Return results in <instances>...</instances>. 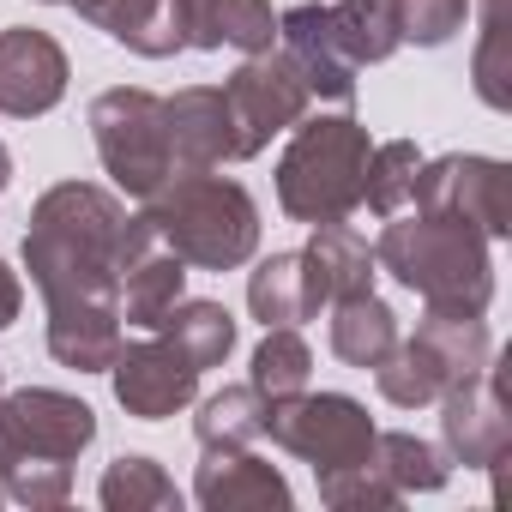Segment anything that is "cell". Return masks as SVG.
Here are the masks:
<instances>
[{"label": "cell", "instance_id": "cell-1", "mask_svg": "<svg viewBox=\"0 0 512 512\" xmlns=\"http://www.w3.org/2000/svg\"><path fill=\"white\" fill-rule=\"evenodd\" d=\"M145 247H157V229L145 223V211L127 217V205L109 187L61 181V187H49L31 205L25 266H31V284H37L49 314L115 308L121 272L139 260Z\"/></svg>", "mask_w": 512, "mask_h": 512}, {"label": "cell", "instance_id": "cell-2", "mask_svg": "<svg viewBox=\"0 0 512 512\" xmlns=\"http://www.w3.org/2000/svg\"><path fill=\"white\" fill-rule=\"evenodd\" d=\"M97 440V410L25 386L0 392V494L19 506H61L73 494V458Z\"/></svg>", "mask_w": 512, "mask_h": 512}, {"label": "cell", "instance_id": "cell-3", "mask_svg": "<svg viewBox=\"0 0 512 512\" xmlns=\"http://www.w3.org/2000/svg\"><path fill=\"white\" fill-rule=\"evenodd\" d=\"M374 266L392 272L404 290H416L440 314H488L494 302V253L488 235L452 217H398L374 241Z\"/></svg>", "mask_w": 512, "mask_h": 512}, {"label": "cell", "instance_id": "cell-4", "mask_svg": "<svg viewBox=\"0 0 512 512\" xmlns=\"http://www.w3.org/2000/svg\"><path fill=\"white\" fill-rule=\"evenodd\" d=\"M145 223L169 253H181L199 272H235L260 247V205L247 199L241 181L217 169H175L145 199Z\"/></svg>", "mask_w": 512, "mask_h": 512}, {"label": "cell", "instance_id": "cell-5", "mask_svg": "<svg viewBox=\"0 0 512 512\" xmlns=\"http://www.w3.org/2000/svg\"><path fill=\"white\" fill-rule=\"evenodd\" d=\"M368 127L356 115H302L278 157V205L296 223H344L362 211Z\"/></svg>", "mask_w": 512, "mask_h": 512}, {"label": "cell", "instance_id": "cell-6", "mask_svg": "<svg viewBox=\"0 0 512 512\" xmlns=\"http://www.w3.org/2000/svg\"><path fill=\"white\" fill-rule=\"evenodd\" d=\"M488 356H494V344H488L482 314H440V308H428L416 338H398L392 356L374 368V380H380L386 404L422 410V404H440L458 380L482 374Z\"/></svg>", "mask_w": 512, "mask_h": 512}, {"label": "cell", "instance_id": "cell-7", "mask_svg": "<svg viewBox=\"0 0 512 512\" xmlns=\"http://www.w3.org/2000/svg\"><path fill=\"white\" fill-rule=\"evenodd\" d=\"M91 139L103 157V175L127 193V199H151L169 175H175V151H169V121H163V97L139 91V85H115L91 103Z\"/></svg>", "mask_w": 512, "mask_h": 512}, {"label": "cell", "instance_id": "cell-8", "mask_svg": "<svg viewBox=\"0 0 512 512\" xmlns=\"http://www.w3.org/2000/svg\"><path fill=\"white\" fill-rule=\"evenodd\" d=\"M374 416L344 398V392H296V398H272L266 404V440L284 446L290 458L320 470H344V464H368L374 458Z\"/></svg>", "mask_w": 512, "mask_h": 512}, {"label": "cell", "instance_id": "cell-9", "mask_svg": "<svg viewBox=\"0 0 512 512\" xmlns=\"http://www.w3.org/2000/svg\"><path fill=\"white\" fill-rule=\"evenodd\" d=\"M223 103H229V121H235V157H260L278 133H290L308 115L314 91L302 85V73L290 67V55L272 43L266 55H247L229 73Z\"/></svg>", "mask_w": 512, "mask_h": 512}, {"label": "cell", "instance_id": "cell-10", "mask_svg": "<svg viewBox=\"0 0 512 512\" xmlns=\"http://www.w3.org/2000/svg\"><path fill=\"white\" fill-rule=\"evenodd\" d=\"M416 211L428 217H452V223H470L482 229L488 241H500L512 229V175L500 157H422V175H416V193H410Z\"/></svg>", "mask_w": 512, "mask_h": 512}, {"label": "cell", "instance_id": "cell-11", "mask_svg": "<svg viewBox=\"0 0 512 512\" xmlns=\"http://www.w3.org/2000/svg\"><path fill=\"white\" fill-rule=\"evenodd\" d=\"M506 356H488L482 374L458 380L440 398V452L446 464H470V470H494L512 446V416H506Z\"/></svg>", "mask_w": 512, "mask_h": 512}, {"label": "cell", "instance_id": "cell-12", "mask_svg": "<svg viewBox=\"0 0 512 512\" xmlns=\"http://www.w3.org/2000/svg\"><path fill=\"white\" fill-rule=\"evenodd\" d=\"M115 404L139 422H163L175 410H187L199 398V368L169 344V338H145V344H121L115 362Z\"/></svg>", "mask_w": 512, "mask_h": 512}, {"label": "cell", "instance_id": "cell-13", "mask_svg": "<svg viewBox=\"0 0 512 512\" xmlns=\"http://www.w3.org/2000/svg\"><path fill=\"white\" fill-rule=\"evenodd\" d=\"M67 79H73L67 49L49 31H31V25L0 31V115L13 121L49 115L67 97Z\"/></svg>", "mask_w": 512, "mask_h": 512}, {"label": "cell", "instance_id": "cell-14", "mask_svg": "<svg viewBox=\"0 0 512 512\" xmlns=\"http://www.w3.org/2000/svg\"><path fill=\"white\" fill-rule=\"evenodd\" d=\"M193 500L205 512H284L290 482L278 464L253 458L247 446H205V464L193 476Z\"/></svg>", "mask_w": 512, "mask_h": 512}, {"label": "cell", "instance_id": "cell-15", "mask_svg": "<svg viewBox=\"0 0 512 512\" xmlns=\"http://www.w3.org/2000/svg\"><path fill=\"white\" fill-rule=\"evenodd\" d=\"M278 49L290 55V67L302 73V85L314 97H326V103H350L356 97V73L362 67L344 55L326 7H290V13H278Z\"/></svg>", "mask_w": 512, "mask_h": 512}, {"label": "cell", "instance_id": "cell-16", "mask_svg": "<svg viewBox=\"0 0 512 512\" xmlns=\"http://www.w3.org/2000/svg\"><path fill=\"white\" fill-rule=\"evenodd\" d=\"M163 121H169V151L175 169H223L241 163L235 157V121L217 85H187L175 97H163Z\"/></svg>", "mask_w": 512, "mask_h": 512}, {"label": "cell", "instance_id": "cell-17", "mask_svg": "<svg viewBox=\"0 0 512 512\" xmlns=\"http://www.w3.org/2000/svg\"><path fill=\"white\" fill-rule=\"evenodd\" d=\"M43 7H73L85 25H97L103 37H115L145 61H169L175 49H187L175 0H43Z\"/></svg>", "mask_w": 512, "mask_h": 512}, {"label": "cell", "instance_id": "cell-18", "mask_svg": "<svg viewBox=\"0 0 512 512\" xmlns=\"http://www.w3.org/2000/svg\"><path fill=\"white\" fill-rule=\"evenodd\" d=\"M187 49H235V55H266L278 43L272 0H175Z\"/></svg>", "mask_w": 512, "mask_h": 512}, {"label": "cell", "instance_id": "cell-19", "mask_svg": "<svg viewBox=\"0 0 512 512\" xmlns=\"http://www.w3.org/2000/svg\"><path fill=\"white\" fill-rule=\"evenodd\" d=\"M302 260H308V278H314V296L320 308L344 302V296H368L374 290V247L344 223H314V241L302 247Z\"/></svg>", "mask_w": 512, "mask_h": 512}, {"label": "cell", "instance_id": "cell-20", "mask_svg": "<svg viewBox=\"0 0 512 512\" xmlns=\"http://www.w3.org/2000/svg\"><path fill=\"white\" fill-rule=\"evenodd\" d=\"M247 308L260 326H302L320 314V296H314V278H308V260L302 253H272L247 272Z\"/></svg>", "mask_w": 512, "mask_h": 512}, {"label": "cell", "instance_id": "cell-21", "mask_svg": "<svg viewBox=\"0 0 512 512\" xmlns=\"http://www.w3.org/2000/svg\"><path fill=\"white\" fill-rule=\"evenodd\" d=\"M181 284H187V260H181V253H169L163 241L145 247L139 260L121 272V290H115L121 326H145V332H157V320L181 302Z\"/></svg>", "mask_w": 512, "mask_h": 512}, {"label": "cell", "instance_id": "cell-22", "mask_svg": "<svg viewBox=\"0 0 512 512\" xmlns=\"http://www.w3.org/2000/svg\"><path fill=\"white\" fill-rule=\"evenodd\" d=\"M398 344V314L368 290V296H344L332 302V356L350 368H380Z\"/></svg>", "mask_w": 512, "mask_h": 512}, {"label": "cell", "instance_id": "cell-23", "mask_svg": "<svg viewBox=\"0 0 512 512\" xmlns=\"http://www.w3.org/2000/svg\"><path fill=\"white\" fill-rule=\"evenodd\" d=\"M344 55L356 67H380L404 49V31H398V0H338V7H326Z\"/></svg>", "mask_w": 512, "mask_h": 512}, {"label": "cell", "instance_id": "cell-24", "mask_svg": "<svg viewBox=\"0 0 512 512\" xmlns=\"http://www.w3.org/2000/svg\"><path fill=\"white\" fill-rule=\"evenodd\" d=\"M157 338H169V344L205 374V368H223V362H229V350H235V320H229V308H217V302H175V308L157 320Z\"/></svg>", "mask_w": 512, "mask_h": 512}, {"label": "cell", "instance_id": "cell-25", "mask_svg": "<svg viewBox=\"0 0 512 512\" xmlns=\"http://www.w3.org/2000/svg\"><path fill=\"white\" fill-rule=\"evenodd\" d=\"M193 434H199V446H253V440H266V398L253 386H223V392H211L199 404Z\"/></svg>", "mask_w": 512, "mask_h": 512}, {"label": "cell", "instance_id": "cell-26", "mask_svg": "<svg viewBox=\"0 0 512 512\" xmlns=\"http://www.w3.org/2000/svg\"><path fill=\"white\" fill-rule=\"evenodd\" d=\"M308 380H314V356H308L302 332H296V326H266V344L253 350V380H247V386L272 404V398L308 392Z\"/></svg>", "mask_w": 512, "mask_h": 512}, {"label": "cell", "instance_id": "cell-27", "mask_svg": "<svg viewBox=\"0 0 512 512\" xmlns=\"http://www.w3.org/2000/svg\"><path fill=\"white\" fill-rule=\"evenodd\" d=\"M97 500H103L109 512H175V506H181V494H175V482L163 476L157 458H115V464L103 470Z\"/></svg>", "mask_w": 512, "mask_h": 512}, {"label": "cell", "instance_id": "cell-28", "mask_svg": "<svg viewBox=\"0 0 512 512\" xmlns=\"http://www.w3.org/2000/svg\"><path fill=\"white\" fill-rule=\"evenodd\" d=\"M416 175H422V151H416V139H386V145H374V151H368L362 205H368L374 217L404 211L410 193H416Z\"/></svg>", "mask_w": 512, "mask_h": 512}, {"label": "cell", "instance_id": "cell-29", "mask_svg": "<svg viewBox=\"0 0 512 512\" xmlns=\"http://www.w3.org/2000/svg\"><path fill=\"white\" fill-rule=\"evenodd\" d=\"M374 458H380V470L392 476L398 494H434V488H446V452L428 446V440H416V434H404V428L374 434Z\"/></svg>", "mask_w": 512, "mask_h": 512}, {"label": "cell", "instance_id": "cell-30", "mask_svg": "<svg viewBox=\"0 0 512 512\" xmlns=\"http://www.w3.org/2000/svg\"><path fill=\"white\" fill-rule=\"evenodd\" d=\"M512 25H506V0L482 7V43H476V91L488 109H512V49H506Z\"/></svg>", "mask_w": 512, "mask_h": 512}, {"label": "cell", "instance_id": "cell-31", "mask_svg": "<svg viewBox=\"0 0 512 512\" xmlns=\"http://www.w3.org/2000/svg\"><path fill=\"white\" fill-rule=\"evenodd\" d=\"M320 482V500L326 506H338V512H368V506H398L404 494L392 488V476L380 470V458H368V464H344V470H320L314 476Z\"/></svg>", "mask_w": 512, "mask_h": 512}, {"label": "cell", "instance_id": "cell-32", "mask_svg": "<svg viewBox=\"0 0 512 512\" xmlns=\"http://www.w3.org/2000/svg\"><path fill=\"white\" fill-rule=\"evenodd\" d=\"M464 19H470V0H398V31L416 49L452 43L464 31Z\"/></svg>", "mask_w": 512, "mask_h": 512}, {"label": "cell", "instance_id": "cell-33", "mask_svg": "<svg viewBox=\"0 0 512 512\" xmlns=\"http://www.w3.org/2000/svg\"><path fill=\"white\" fill-rule=\"evenodd\" d=\"M19 308H25V284H19L13 266H0V332L19 320Z\"/></svg>", "mask_w": 512, "mask_h": 512}, {"label": "cell", "instance_id": "cell-34", "mask_svg": "<svg viewBox=\"0 0 512 512\" xmlns=\"http://www.w3.org/2000/svg\"><path fill=\"white\" fill-rule=\"evenodd\" d=\"M7 181H13V151L0 145V187H7Z\"/></svg>", "mask_w": 512, "mask_h": 512}, {"label": "cell", "instance_id": "cell-35", "mask_svg": "<svg viewBox=\"0 0 512 512\" xmlns=\"http://www.w3.org/2000/svg\"><path fill=\"white\" fill-rule=\"evenodd\" d=\"M0 392H7V380H0Z\"/></svg>", "mask_w": 512, "mask_h": 512}, {"label": "cell", "instance_id": "cell-36", "mask_svg": "<svg viewBox=\"0 0 512 512\" xmlns=\"http://www.w3.org/2000/svg\"><path fill=\"white\" fill-rule=\"evenodd\" d=\"M0 500H7V494H0Z\"/></svg>", "mask_w": 512, "mask_h": 512}]
</instances>
